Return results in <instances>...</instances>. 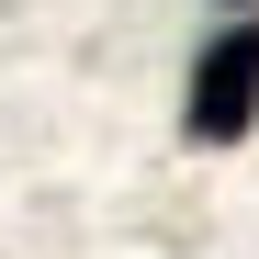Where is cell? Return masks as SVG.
Returning a JSON list of instances; mask_svg holds the SVG:
<instances>
[{"instance_id": "2", "label": "cell", "mask_w": 259, "mask_h": 259, "mask_svg": "<svg viewBox=\"0 0 259 259\" xmlns=\"http://www.w3.org/2000/svg\"><path fill=\"white\" fill-rule=\"evenodd\" d=\"M226 12H237V23H248V12H259V0H226Z\"/></svg>"}, {"instance_id": "1", "label": "cell", "mask_w": 259, "mask_h": 259, "mask_svg": "<svg viewBox=\"0 0 259 259\" xmlns=\"http://www.w3.org/2000/svg\"><path fill=\"white\" fill-rule=\"evenodd\" d=\"M248 124H259V12L226 23V34H203L192 102H181V136H192V147H237Z\"/></svg>"}]
</instances>
